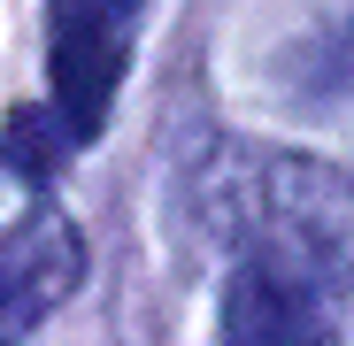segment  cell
I'll return each instance as SVG.
<instances>
[{
  "instance_id": "3957f363",
  "label": "cell",
  "mask_w": 354,
  "mask_h": 346,
  "mask_svg": "<svg viewBox=\"0 0 354 346\" xmlns=\"http://www.w3.org/2000/svg\"><path fill=\"white\" fill-rule=\"evenodd\" d=\"M85 277V239L62 208H31L0 231V346H24Z\"/></svg>"
},
{
  "instance_id": "7a4b0ae2",
  "label": "cell",
  "mask_w": 354,
  "mask_h": 346,
  "mask_svg": "<svg viewBox=\"0 0 354 346\" xmlns=\"http://www.w3.org/2000/svg\"><path fill=\"white\" fill-rule=\"evenodd\" d=\"M147 0H46V77H54V115L85 139L108 131L115 85L131 70V31Z\"/></svg>"
},
{
  "instance_id": "277c9868",
  "label": "cell",
  "mask_w": 354,
  "mask_h": 346,
  "mask_svg": "<svg viewBox=\"0 0 354 346\" xmlns=\"http://www.w3.org/2000/svg\"><path fill=\"white\" fill-rule=\"evenodd\" d=\"M0 154H8V169H24V177H54V169L77 154V131L54 108H16L8 131H0Z\"/></svg>"
},
{
  "instance_id": "6da1fadb",
  "label": "cell",
  "mask_w": 354,
  "mask_h": 346,
  "mask_svg": "<svg viewBox=\"0 0 354 346\" xmlns=\"http://www.w3.org/2000/svg\"><path fill=\"white\" fill-rule=\"evenodd\" d=\"M201 193L231 247L216 346H339L354 285V177L316 154L223 146Z\"/></svg>"
}]
</instances>
